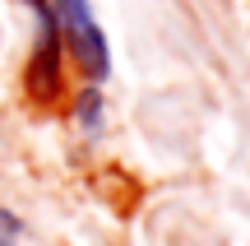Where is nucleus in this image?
<instances>
[{
    "label": "nucleus",
    "instance_id": "f03ea898",
    "mask_svg": "<svg viewBox=\"0 0 250 246\" xmlns=\"http://www.w3.org/2000/svg\"><path fill=\"white\" fill-rule=\"evenodd\" d=\"M56 23H61V42H70L74 65L83 70V79H107L111 70V51H107V33L98 28L88 0H56Z\"/></svg>",
    "mask_w": 250,
    "mask_h": 246
},
{
    "label": "nucleus",
    "instance_id": "f257e3e1",
    "mask_svg": "<svg viewBox=\"0 0 250 246\" xmlns=\"http://www.w3.org/2000/svg\"><path fill=\"white\" fill-rule=\"evenodd\" d=\"M37 14V46L28 56V70H23V93L33 107H61V93H65V79H61V23H56V9L46 0H28Z\"/></svg>",
    "mask_w": 250,
    "mask_h": 246
},
{
    "label": "nucleus",
    "instance_id": "7ed1b4c3",
    "mask_svg": "<svg viewBox=\"0 0 250 246\" xmlns=\"http://www.w3.org/2000/svg\"><path fill=\"white\" fill-rule=\"evenodd\" d=\"M98 116H102V98H98V89H83V102H79V121L88 130H98Z\"/></svg>",
    "mask_w": 250,
    "mask_h": 246
},
{
    "label": "nucleus",
    "instance_id": "20e7f679",
    "mask_svg": "<svg viewBox=\"0 0 250 246\" xmlns=\"http://www.w3.org/2000/svg\"><path fill=\"white\" fill-rule=\"evenodd\" d=\"M19 232H23V223H19V214L0 209V246H19Z\"/></svg>",
    "mask_w": 250,
    "mask_h": 246
}]
</instances>
